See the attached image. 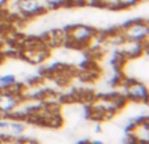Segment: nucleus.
I'll list each match as a JSON object with an SVG mask.
<instances>
[{
    "label": "nucleus",
    "instance_id": "1",
    "mask_svg": "<svg viewBox=\"0 0 149 144\" xmlns=\"http://www.w3.org/2000/svg\"><path fill=\"white\" fill-rule=\"evenodd\" d=\"M10 88L0 89V115H10L18 105L24 101V97L20 90Z\"/></svg>",
    "mask_w": 149,
    "mask_h": 144
},
{
    "label": "nucleus",
    "instance_id": "2",
    "mask_svg": "<svg viewBox=\"0 0 149 144\" xmlns=\"http://www.w3.org/2000/svg\"><path fill=\"white\" fill-rule=\"evenodd\" d=\"M149 28L147 21L136 20L128 22L122 29V38L124 41H135V42H148Z\"/></svg>",
    "mask_w": 149,
    "mask_h": 144
},
{
    "label": "nucleus",
    "instance_id": "3",
    "mask_svg": "<svg viewBox=\"0 0 149 144\" xmlns=\"http://www.w3.org/2000/svg\"><path fill=\"white\" fill-rule=\"evenodd\" d=\"M95 30L88 25H74L67 31V39L71 45L76 47H84L90 45V41L94 37Z\"/></svg>",
    "mask_w": 149,
    "mask_h": 144
},
{
    "label": "nucleus",
    "instance_id": "4",
    "mask_svg": "<svg viewBox=\"0 0 149 144\" xmlns=\"http://www.w3.org/2000/svg\"><path fill=\"white\" fill-rule=\"evenodd\" d=\"M47 8L45 0H18L17 15L25 18H31L46 12Z\"/></svg>",
    "mask_w": 149,
    "mask_h": 144
},
{
    "label": "nucleus",
    "instance_id": "5",
    "mask_svg": "<svg viewBox=\"0 0 149 144\" xmlns=\"http://www.w3.org/2000/svg\"><path fill=\"white\" fill-rule=\"evenodd\" d=\"M124 93L126 98L137 102H145L148 100V88L143 81L136 79L127 80L124 84Z\"/></svg>",
    "mask_w": 149,
    "mask_h": 144
},
{
    "label": "nucleus",
    "instance_id": "6",
    "mask_svg": "<svg viewBox=\"0 0 149 144\" xmlns=\"http://www.w3.org/2000/svg\"><path fill=\"white\" fill-rule=\"evenodd\" d=\"M147 49V42H135V41H123L120 45V52L123 57L128 59L141 57L143 50Z\"/></svg>",
    "mask_w": 149,
    "mask_h": 144
},
{
    "label": "nucleus",
    "instance_id": "7",
    "mask_svg": "<svg viewBox=\"0 0 149 144\" xmlns=\"http://www.w3.org/2000/svg\"><path fill=\"white\" fill-rule=\"evenodd\" d=\"M16 85V76L15 75H4V76L0 77V87L1 89L5 88H10Z\"/></svg>",
    "mask_w": 149,
    "mask_h": 144
},
{
    "label": "nucleus",
    "instance_id": "8",
    "mask_svg": "<svg viewBox=\"0 0 149 144\" xmlns=\"http://www.w3.org/2000/svg\"><path fill=\"white\" fill-rule=\"evenodd\" d=\"M47 9H55V8H62L64 5H68V0H45Z\"/></svg>",
    "mask_w": 149,
    "mask_h": 144
},
{
    "label": "nucleus",
    "instance_id": "9",
    "mask_svg": "<svg viewBox=\"0 0 149 144\" xmlns=\"http://www.w3.org/2000/svg\"><path fill=\"white\" fill-rule=\"evenodd\" d=\"M139 3H141V0H120L119 9H128V8L136 7Z\"/></svg>",
    "mask_w": 149,
    "mask_h": 144
},
{
    "label": "nucleus",
    "instance_id": "10",
    "mask_svg": "<svg viewBox=\"0 0 149 144\" xmlns=\"http://www.w3.org/2000/svg\"><path fill=\"white\" fill-rule=\"evenodd\" d=\"M88 3H89V0H68L70 5H79V7L88 4Z\"/></svg>",
    "mask_w": 149,
    "mask_h": 144
},
{
    "label": "nucleus",
    "instance_id": "11",
    "mask_svg": "<svg viewBox=\"0 0 149 144\" xmlns=\"http://www.w3.org/2000/svg\"><path fill=\"white\" fill-rule=\"evenodd\" d=\"M9 1V0H0V10L1 9H4L5 8V5H7V3Z\"/></svg>",
    "mask_w": 149,
    "mask_h": 144
},
{
    "label": "nucleus",
    "instance_id": "12",
    "mask_svg": "<svg viewBox=\"0 0 149 144\" xmlns=\"http://www.w3.org/2000/svg\"><path fill=\"white\" fill-rule=\"evenodd\" d=\"M0 59H1V46H0Z\"/></svg>",
    "mask_w": 149,
    "mask_h": 144
}]
</instances>
